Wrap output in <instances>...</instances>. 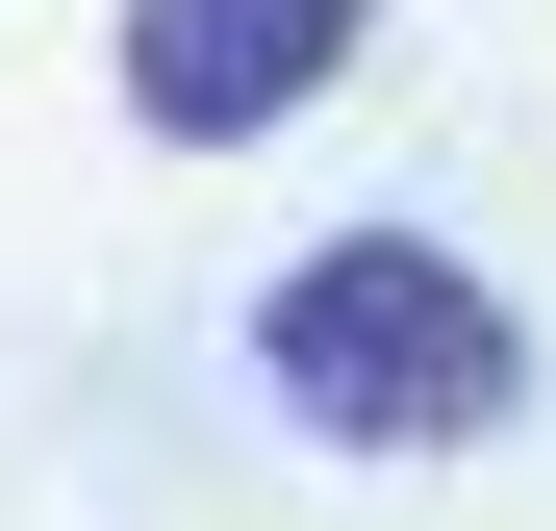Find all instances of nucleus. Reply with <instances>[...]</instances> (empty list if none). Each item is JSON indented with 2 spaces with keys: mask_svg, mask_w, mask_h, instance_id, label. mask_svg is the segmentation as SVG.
Listing matches in <instances>:
<instances>
[{
  "mask_svg": "<svg viewBox=\"0 0 556 531\" xmlns=\"http://www.w3.org/2000/svg\"><path fill=\"white\" fill-rule=\"evenodd\" d=\"M253 380L304 405V430H354V456H481V430L531 405V329H506L481 253H430V228H329L304 279L253 304Z\"/></svg>",
  "mask_w": 556,
  "mask_h": 531,
  "instance_id": "obj_1",
  "label": "nucleus"
},
{
  "mask_svg": "<svg viewBox=\"0 0 556 531\" xmlns=\"http://www.w3.org/2000/svg\"><path fill=\"white\" fill-rule=\"evenodd\" d=\"M354 26H380V0H127V127L253 152L278 102H329V76H354Z\"/></svg>",
  "mask_w": 556,
  "mask_h": 531,
  "instance_id": "obj_2",
  "label": "nucleus"
}]
</instances>
